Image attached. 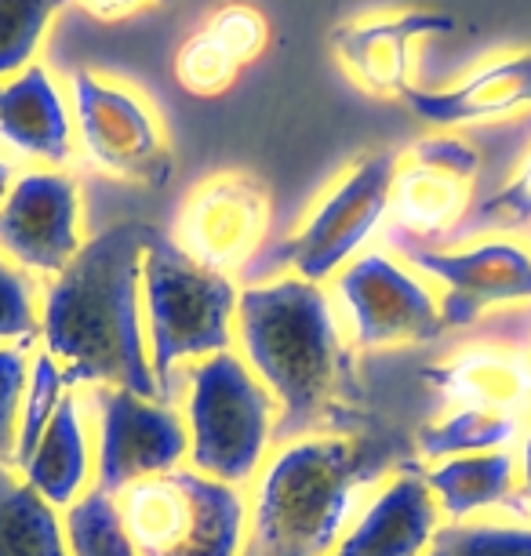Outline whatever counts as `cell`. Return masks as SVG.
<instances>
[{"label": "cell", "mask_w": 531, "mask_h": 556, "mask_svg": "<svg viewBox=\"0 0 531 556\" xmlns=\"http://www.w3.org/2000/svg\"><path fill=\"white\" fill-rule=\"evenodd\" d=\"M528 237H531V229H528Z\"/></svg>", "instance_id": "cell-36"}, {"label": "cell", "mask_w": 531, "mask_h": 556, "mask_svg": "<svg viewBox=\"0 0 531 556\" xmlns=\"http://www.w3.org/2000/svg\"><path fill=\"white\" fill-rule=\"evenodd\" d=\"M393 164H397V153H368L342 167L295 233L258 251V258L241 273V285H258L280 273H295L320 288L336 280L387 223Z\"/></svg>", "instance_id": "cell-6"}, {"label": "cell", "mask_w": 531, "mask_h": 556, "mask_svg": "<svg viewBox=\"0 0 531 556\" xmlns=\"http://www.w3.org/2000/svg\"><path fill=\"white\" fill-rule=\"evenodd\" d=\"M66 393H69V382H66V375H62L59 361L48 350H40L34 361H29L23 407H18V429H15V451H12L15 473L26 466L29 455H34L37 440L45 437V429L51 426V418H55Z\"/></svg>", "instance_id": "cell-26"}, {"label": "cell", "mask_w": 531, "mask_h": 556, "mask_svg": "<svg viewBox=\"0 0 531 556\" xmlns=\"http://www.w3.org/2000/svg\"><path fill=\"white\" fill-rule=\"evenodd\" d=\"M85 244L77 178L51 167L15 175L12 190L0 201V255L34 273L37 280H51Z\"/></svg>", "instance_id": "cell-15"}, {"label": "cell", "mask_w": 531, "mask_h": 556, "mask_svg": "<svg viewBox=\"0 0 531 556\" xmlns=\"http://www.w3.org/2000/svg\"><path fill=\"white\" fill-rule=\"evenodd\" d=\"M0 556H69L59 509L8 462H0Z\"/></svg>", "instance_id": "cell-22"}, {"label": "cell", "mask_w": 531, "mask_h": 556, "mask_svg": "<svg viewBox=\"0 0 531 556\" xmlns=\"http://www.w3.org/2000/svg\"><path fill=\"white\" fill-rule=\"evenodd\" d=\"M207 34L226 48L237 66H252L269 45V23L266 15L252 4H223L218 12L207 18Z\"/></svg>", "instance_id": "cell-31"}, {"label": "cell", "mask_w": 531, "mask_h": 556, "mask_svg": "<svg viewBox=\"0 0 531 556\" xmlns=\"http://www.w3.org/2000/svg\"><path fill=\"white\" fill-rule=\"evenodd\" d=\"M241 66L226 55V48L201 26L197 34L182 40V48L175 51V80L182 84V91H190L197 99H215L237 80Z\"/></svg>", "instance_id": "cell-29"}, {"label": "cell", "mask_w": 531, "mask_h": 556, "mask_svg": "<svg viewBox=\"0 0 531 556\" xmlns=\"http://www.w3.org/2000/svg\"><path fill=\"white\" fill-rule=\"evenodd\" d=\"M455 15L397 12L350 18L331 29V55L361 91L379 99H401L415 77V48L426 37L455 34Z\"/></svg>", "instance_id": "cell-16"}, {"label": "cell", "mask_w": 531, "mask_h": 556, "mask_svg": "<svg viewBox=\"0 0 531 556\" xmlns=\"http://www.w3.org/2000/svg\"><path fill=\"white\" fill-rule=\"evenodd\" d=\"M524 429L520 415L503 412H447L422 429H415V455L422 462L455 458V455H488V451H506Z\"/></svg>", "instance_id": "cell-23"}, {"label": "cell", "mask_w": 531, "mask_h": 556, "mask_svg": "<svg viewBox=\"0 0 531 556\" xmlns=\"http://www.w3.org/2000/svg\"><path fill=\"white\" fill-rule=\"evenodd\" d=\"M331 306L357 350H393L444 339L441 302L393 251L375 248L331 280Z\"/></svg>", "instance_id": "cell-10"}, {"label": "cell", "mask_w": 531, "mask_h": 556, "mask_svg": "<svg viewBox=\"0 0 531 556\" xmlns=\"http://www.w3.org/2000/svg\"><path fill=\"white\" fill-rule=\"evenodd\" d=\"M0 142L51 172H62L77 156L69 96L45 62L0 80Z\"/></svg>", "instance_id": "cell-19"}, {"label": "cell", "mask_w": 531, "mask_h": 556, "mask_svg": "<svg viewBox=\"0 0 531 556\" xmlns=\"http://www.w3.org/2000/svg\"><path fill=\"white\" fill-rule=\"evenodd\" d=\"M269 233V193L248 172H218L186 193L172 223V244L197 266L241 277Z\"/></svg>", "instance_id": "cell-13"}, {"label": "cell", "mask_w": 531, "mask_h": 556, "mask_svg": "<svg viewBox=\"0 0 531 556\" xmlns=\"http://www.w3.org/2000/svg\"><path fill=\"white\" fill-rule=\"evenodd\" d=\"M69 113L77 150L99 172L150 190L172 182L175 153L164 121L131 84L96 70H77L69 77Z\"/></svg>", "instance_id": "cell-8"}, {"label": "cell", "mask_w": 531, "mask_h": 556, "mask_svg": "<svg viewBox=\"0 0 531 556\" xmlns=\"http://www.w3.org/2000/svg\"><path fill=\"white\" fill-rule=\"evenodd\" d=\"M237 299L233 277L197 266L168 233L153 229L142 258V320L164 404L179 407L186 364L233 350Z\"/></svg>", "instance_id": "cell-4"}, {"label": "cell", "mask_w": 531, "mask_h": 556, "mask_svg": "<svg viewBox=\"0 0 531 556\" xmlns=\"http://www.w3.org/2000/svg\"><path fill=\"white\" fill-rule=\"evenodd\" d=\"M437 531L441 506L426 473L408 462L368 498L331 556H426Z\"/></svg>", "instance_id": "cell-18"}, {"label": "cell", "mask_w": 531, "mask_h": 556, "mask_svg": "<svg viewBox=\"0 0 531 556\" xmlns=\"http://www.w3.org/2000/svg\"><path fill=\"white\" fill-rule=\"evenodd\" d=\"M182 418L190 433L186 462L197 473L252 488L274 451L277 401L237 350L182 367Z\"/></svg>", "instance_id": "cell-5"}, {"label": "cell", "mask_w": 531, "mask_h": 556, "mask_svg": "<svg viewBox=\"0 0 531 556\" xmlns=\"http://www.w3.org/2000/svg\"><path fill=\"white\" fill-rule=\"evenodd\" d=\"M69 4L80 8L96 23H128L135 15L157 12V8H168L175 0H69Z\"/></svg>", "instance_id": "cell-33"}, {"label": "cell", "mask_w": 531, "mask_h": 556, "mask_svg": "<svg viewBox=\"0 0 531 556\" xmlns=\"http://www.w3.org/2000/svg\"><path fill=\"white\" fill-rule=\"evenodd\" d=\"M88 407L99 422L96 488L113 498L146 477L172 473L190 455L186 418L175 404L146 401L117 386H91Z\"/></svg>", "instance_id": "cell-12"}, {"label": "cell", "mask_w": 531, "mask_h": 556, "mask_svg": "<svg viewBox=\"0 0 531 556\" xmlns=\"http://www.w3.org/2000/svg\"><path fill=\"white\" fill-rule=\"evenodd\" d=\"M233 345L277 401L274 451L302 437H350L368 429L353 386L350 339L320 285L295 273L244 285Z\"/></svg>", "instance_id": "cell-1"}, {"label": "cell", "mask_w": 531, "mask_h": 556, "mask_svg": "<svg viewBox=\"0 0 531 556\" xmlns=\"http://www.w3.org/2000/svg\"><path fill=\"white\" fill-rule=\"evenodd\" d=\"M29 379V345H0V462L12 466L18 407Z\"/></svg>", "instance_id": "cell-32"}, {"label": "cell", "mask_w": 531, "mask_h": 556, "mask_svg": "<svg viewBox=\"0 0 531 556\" xmlns=\"http://www.w3.org/2000/svg\"><path fill=\"white\" fill-rule=\"evenodd\" d=\"M62 534L69 556H139L117 498L99 488H88L69 509H62Z\"/></svg>", "instance_id": "cell-24"}, {"label": "cell", "mask_w": 531, "mask_h": 556, "mask_svg": "<svg viewBox=\"0 0 531 556\" xmlns=\"http://www.w3.org/2000/svg\"><path fill=\"white\" fill-rule=\"evenodd\" d=\"M531 229V153L517 164V172L506 178L503 190L473 204L447 240H481V237H506Z\"/></svg>", "instance_id": "cell-27"}, {"label": "cell", "mask_w": 531, "mask_h": 556, "mask_svg": "<svg viewBox=\"0 0 531 556\" xmlns=\"http://www.w3.org/2000/svg\"><path fill=\"white\" fill-rule=\"evenodd\" d=\"M441 517L447 523H463L473 513L509 506L517 498V455L509 451H488V455H455L441 466L426 469Z\"/></svg>", "instance_id": "cell-21"}, {"label": "cell", "mask_w": 531, "mask_h": 556, "mask_svg": "<svg viewBox=\"0 0 531 556\" xmlns=\"http://www.w3.org/2000/svg\"><path fill=\"white\" fill-rule=\"evenodd\" d=\"M387 248L401 262L444 288V331H466L495 306L531 302V251L506 237H481L466 248H433L419 240L387 233Z\"/></svg>", "instance_id": "cell-11"}, {"label": "cell", "mask_w": 531, "mask_h": 556, "mask_svg": "<svg viewBox=\"0 0 531 556\" xmlns=\"http://www.w3.org/2000/svg\"><path fill=\"white\" fill-rule=\"evenodd\" d=\"M481 153L455 135H426L393 164L387 233L437 244L459 229L473 207Z\"/></svg>", "instance_id": "cell-14"}, {"label": "cell", "mask_w": 531, "mask_h": 556, "mask_svg": "<svg viewBox=\"0 0 531 556\" xmlns=\"http://www.w3.org/2000/svg\"><path fill=\"white\" fill-rule=\"evenodd\" d=\"M426 556H531L528 523H441Z\"/></svg>", "instance_id": "cell-28"}, {"label": "cell", "mask_w": 531, "mask_h": 556, "mask_svg": "<svg viewBox=\"0 0 531 556\" xmlns=\"http://www.w3.org/2000/svg\"><path fill=\"white\" fill-rule=\"evenodd\" d=\"M419 375L441 412L473 407L524 418L531 407V302L488 313L441 361L422 364Z\"/></svg>", "instance_id": "cell-9"}, {"label": "cell", "mask_w": 531, "mask_h": 556, "mask_svg": "<svg viewBox=\"0 0 531 556\" xmlns=\"http://www.w3.org/2000/svg\"><path fill=\"white\" fill-rule=\"evenodd\" d=\"M517 498H514V513L517 517H531V429L524 437V447H520V462H517Z\"/></svg>", "instance_id": "cell-34"}, {"label": "cell", "mask_w": 531, "mask_h": 556, "mask_svg": "<svg viewBox=\"0 0 531 556\" xmlns=\"http://www.w3.org/2000/svg\"><path fill=\"white\" fill-rule=\"evenodd\" d=\"M23 480L37 488L59 513L69 509L73 502L91 484V451H88V426H85V401L77 393H66L59 404L55 418L37 440L34 455L23 469Z\"/></svg>", "instance_id": "cell-20"}, {"label": "cell", "mask_w": 531, "mask_h": 556, "mask_svg": "<svg viewBox=\"0 0 531 556\" xmlns=\"http://www.w3.org/2000/svg\"><path fill=\"white\" fill-rule=\"evenodd\" d=\"M12 182H15V167L8 156H0V201L8 197V190H12Z\"/></svg>", "instance_id": "cell-35"}, {"label": "cell", "mask_w": 531, "mask_h": 556, "mask_svg": "<svg viewBox=\"0 0 531 556\" xmlns=\"http://www.w3.org/2000/svg\"><path fill=\"white\" fill-rule=\"evenodd\" d=\"M153 226L117 223L40 285V339L73 386H117L161 401L142 320V258Z\"/></svg>", "instance_id": "cell-2"}, {"label": "cell", "mask_w": 531, "mask_h": 556, "mask_svg": "<svg viewBox=\"0 0 531 556\" xmlns=\"http://www.w3.org/2000/svg\"><path fill=\"white\" fill-rule=\"evenodd\" d=\"M401 466L404 444L379 426L269 451L248 498L241 556H331L371 488Z\"/></svg>", "instance_id": "cell-3"}, {"label": "cell", "mask_w": 531, "mask_h": 556, "mask_svg": "<svg viewBox=\"0 0 531 556\" xmlns=\"http://www.w3.org/2000/svg\"><path fill=\"white\" fill-rule=\"evenodd\" d=\"M117 506L139 556H241L244 488L212 480L193 466L139 480L121 491Z\"/></svg>", "instance_id": "cell-7"}, {"label": "cell", "mask_w": 531, "mask_h": 556, "mask_svg": "<svg viewBox=\"0 0 531 556\" xmlns=\"http://www.w3.org/2000/svg\"><path fill=\"white\" fill-rule=\"evenodd\" d=\"M69 0H0V80H12L34 62L55 15Z\"/></svg>", "instance_id": "cell-25"}, {"label": "cell", "mask_w": 531, "mask_h": 556, "mask_svg": "<svg viewBox=\"0 0 531 556\" xmlns=\"http://www.w3.org/2000/svg\"><path fill=\"white\" fill-rule=\"evenodd\" d=\"M40 339V280L0 255V345H29Z\"/></svg>", "instance_id": "cell-30"}, {"label": "cell", "mask_w": 531, "mask_h": 556, "mask_svg": "<svg viewBox=\"0 0 531 556\" xmlns=\"http://www.w3.org/2000/svg\"><path fill=\"white\" fill-rule=\"evenodd\" d=\"M401 102L441 131L517 121L531 113V51L488 59L447 88H412Z\"/></svg>", "instance_id": "cell-17"}]
</instances>
